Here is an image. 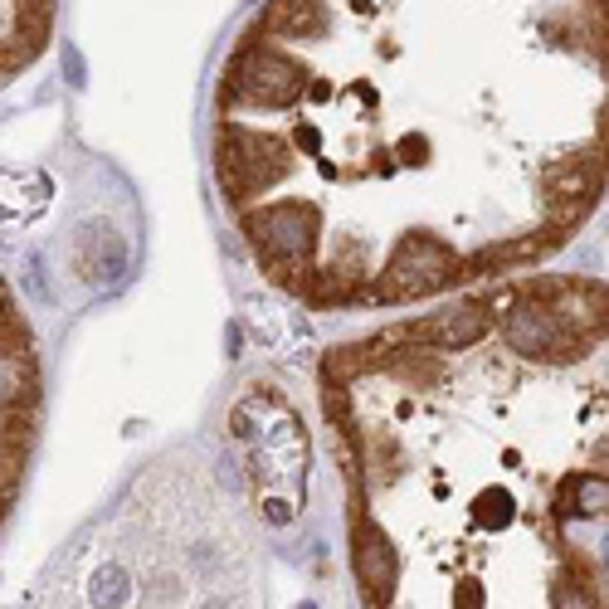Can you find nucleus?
I'll use <instances>...</instances> for the list:
<instances>
[{"label": "nucleus", "instance_id": "20e7f679", "mask_svg": "<svg viewBox=\"0 0 609 609\" xmlns=\"http://www.w3.org/2000/svg\"><path fill=\"white\" fill-rule=\"evenodd\" d=\"M59 0H0V88L15 83L44 54Z\"/></svg>", "mask_w": 609, "mask_h": 609}, {"label": "nucleus", "instance_id": "f03ea898", "mask_svg": "<svg viewBox=\"0 0 609 609\" xmlns=\"http://www.w3.org/2000/svg\"><path fill=\"white\" fill-rule=\"evenodd\" d=\"M366 609H609V283L522 273L322 361Z\"/></svg>", "mask_w": 609, "mask_h": 609}, {"label": "nucleus", "instance_id": "7ed1b4c3", "mask_svg": "<svg viewBox=\"0 0 609 609\" xmlns=\"http://www.w3.org/2000/svg\"><path fill=\"white\" fill-rule=\"evenodd\" d=\"M39 424V356L35 332L0 283V522L15 507Z\"/></svg>", "mask_w": 609, "mask_h": 609}, {"label": "nucleus", "instance_id": "f257e3e1", "mask_svg": "<svg viewBox=\"0 0 609 609\" xmlns=\"http://www.w3.org/2000/svg\"><path fill=\"white\" fill-rule=\"evenodd\" d=\"M215 181L312 312L541 264L609 186V0H264L215 83Z\"/></svg>", "mask_w": 609, "mask_h": 609}]
</instances>
